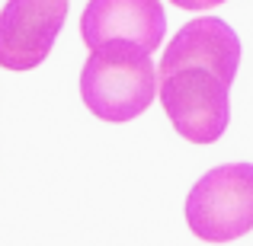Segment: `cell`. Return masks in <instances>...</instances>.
Masks as SVG:
<instances>
[{
	"instance_id": "obj_5",
	"label": "cell",
	"mask_w": 253,
	"mask_h": 246,
	"mask_svg": "<svg viewBox=\"0 0 253 246\" xmlns=\"http://www.w3.org/2000/svg\"><path fill=\"white\" fill-rule=\"evenodd\" d=\"M167 32L161 0H90L81 16V38L90 51L131 45L154 55Z\"/></svg>"
},
{
	"instance_id": "obj_4",
	"label": "cell",
	"mask_w": 253,
	"mask_h": 246,
	"mask_svg": "<svg viewBox=\"0 0 253 246\" xmlns=\"http://www.w3.org/2000/svg\"><path fill=\"white\" fill-rule=\"evenodd\" d=\"M64 19L68 0H6L0 10V68H39L55 48Z\"/></svg>"
},
{
	"instance_id": "obj_2",
	"label": "cell",
	"mask_w": 253,
	"mask_h": 246,
	"mask_svg": "<svg viewBox=\"0 0 253 246\" xmlns=\"http://www.w3.org/2000/svg\"><path fill=\"white\" fill-rule=\"evenodd\" d=\"M161 80L148 51L131 45H106L90 51L81 70L84 105L103 122H131L154 103Z\"/></svg>"
},
{
	"instance_id": "obj_6",
	"label": "cell",
	"mask_w": 253,
	"mask_h": 246,
	"mask_svg": "<svg viewBox=\"0 0 253 246\" xmlns=\"http://www.w3.org/2000/svg\"><path fill=\"white\" fill-rule=\"evenodd\" d=\"M170 3H176L179 10H192V13H205V10H215V6L228 3V0H170Z\"/></svg>"
},
{
	"instance_id": "obj_1",
	"label": "cell",
	"mask_w": 253,
	"mask_h": 246,
	"mask_svg": "<svg viewBox=\"0 0 253 246\" xmlns=\"http://www.w3.org/2000/svg\"><path fill=\"white\" fill-rule=\"evenodd\" d=\"M241 68V38L224 19L186 23L157 64V99L173 131L189 144H215L231 122V83Z\"/></svg>"
},
{
	"instance_id": "obj_3",
	"label": "cell",
	"mask_w": 253,
	"mask_h": 246,
	"mask_svg": "<svg viewBox=\"0 0 253 246\" xmlns=\"http://www.w3.org/2000/svg\"><path fill=\"white\" fill-rule=\"evenodd\" d=\"M186 224L205 243H231L253 230V163L209 170L186 198Z\"/></svg>"
}]
</instances>
